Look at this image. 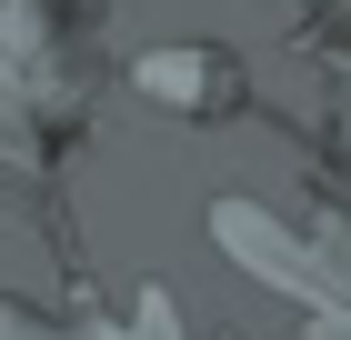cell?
Listing matches in <instances>:
<instances>
[{
  "label": "cell",
  "instance_id": "obj_1",
  "mask_svg": "<svg viewBox=\"0 0 351 340\" xmlns=\"http://www.w3.org/2000/svg\"><path fill=\"white\" fill-rule=\"evenodd\" d=\"M211 240L281 290L311 340H351V220H281L261 200H211Z\"/></svg>",
  "mask_w": 351,
  "mask_h": 340
},
{
  "label": "cell",
  "instance_id": "obj_2",
  "mask_svg": "<svg viewBox=\"0 0 351 340\" xmlns=\"http://www.w3.org/2000/svg\"><path fill=\"white\" fill-rule=\"evenodd\" d=\"M131 80H141V101H161L171 120H231V110L251 101L241 60L221 51V40H181V51H151Z\"/></svg>",
  "mask_w": 351,
  "mask_h": 340
}]
</instances>
